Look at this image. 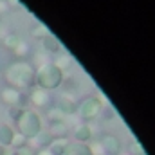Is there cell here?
Returning <instances> with one entry per match:
<instances>
[{
    "mask_svg": "<svg viewBox=\"0 0 155 155\" xmlns=\"http://www.w3.org/2000/svg\"><path fill=\"white\" fill-rule=\"evenodd\" d=\"M5 81L9 87L22 90V88H33L36 85V71L31 63L18 60L7 65L5 69Z\"/></svg>",
    "mask_w": 155,
    "mask_h": 155,
    "instance_id": "6da1fadb",
    "label": "cell"
},
{
    "mask_svg": "<svg viewBox=\"0 0 155 155\" xmlns=\"http://www.w3.org/2000/svg\"><path fill=\"white\" fill-rule=\"evenodd\" d=\"M63 83V71L52 61H45L36 69V87L43 90H56Z\"/></svg>",
    "mask_w": 155,
    "mask_h": 155,
    "instance_id": "7a4b0ae2",
    "label": "cell"
},
{
    "mask_svg": "<svg viewBox=\"0 0 155 155\" xmlns=\"http://www.w3.org/2000/svg\"><path fill=\"white\" fill-rule=\"evenodd\" d=\"M16 123V134H20L22 137H25L27 141L35 139L36 135L41 134V117L35 112V110H29V108H24L20 117L15 121Z\"/></svg>",
    "mask_w": 155,
    "mask_h": 155,
    "instance_id": "3957f363",
    "label": "cell"
},
{
    "mask_svg": "<svg viewBox=\"0 0 155 155\" xmlns=\"http://www.w3.org/2000/svg\"><path fill=\"white\" fill-rule=\"evenodd\" d=\"M101 110H103L101 99L97 96H87V97H83L78 103L76 114L83 121H92V119H96V117L101 114Z\"/></svg>",
    "mask_w": 155,
    "mask_h": 155,
    "instance_id": "277c9868",
    "label": "cell"
},
{
    "mask_svg": "<svg viewBox=\"0 0 155 155\" xmlns=\"http://www.w3.org/2000/svg\"><path fill=\"white\" fill-rule=\"evenodd\" d=\"M52 108H56L61 116H72V114H76L78 101L72 97V96H69V94H61Z\"/></svg>",
    "mask_w": 155,
    "mask_h": 155,
    "instance_id": "5b68a950",
    "label": "cell"
},
{
    "mask_svg": "<svg viewBox=\"0 0 155 155\" xmlns=\"http://www.w3.org/2000/svg\"><path fill=\"white\" fill-rule=\"evenodd\" d=\"M101 148H103V153L119 155L121 153V139L114 134H105L101 139Z\"/></svg>",
    "mask_w": 155,
    "mask_h": 155,
    "instance_id": "8992f818",
    "label": "cell"
},
{
    "mask_svg": "<svg viewBox=\"0 0 155 155\" xmlns=\"http://www.w3.org/2000/svg\"><path fill=\"white\" fill-rule=\"evenodd\" d=\"M0 99H2V103H5L9 108H11V107H18L20 101H22V92L16 90V88H13V87H5V88L0 92Z\"/></svg>",
    "mask_w": 155,
    "mask_h": 155,
    "instance_id": "52a82bcc",
    "label": "cell"
},
{
    "mask_svg": "<svg viewBox=\"0 0 155 155\" xmlns=\"http://www.w3.org/2000/svg\"><path fill=\"white\" fill-rule=\"evenodd\" d=\"M92 135H94V132H92V126L88 123H81V124H78L76 128H74V139H76V143H79V144L90 143L92 141Z\"/></svg>",
    "mask_w": 155,
    "mask_h": 155,
    "instance_id": "ba28073f",
    "label": "cell"
},
{
    "mask_svg": "<svg viewBox=\"0 0 155 155\" xmlns=\"http://www.w3.org/2000/svg\"><path fill=\"white\" fill-rule=\"evenodd\" d=\"M31 101L35 107H41V108H47L51 105V96L47 90L38 88V87H33L31 88Z\"/></svg>",
    "mask_w": 155,
    "mask_h": 155,
    "instance_id": "9c48e42d",
    "label": "cell"
},
{
    "mask_svg": "<svg viewBox=\"0 0 155 155\" xmlns=\"http://www.w3.org/2000/svg\"><path fill=\"white\" fill-rule=\"evenodd\" d=\"M71 141L67 137H56V139H51V143L47 144V150L51 155H63L67 152Z\"/></svg>",
    "mask_w": 155,
    "mask_h": 155,
    "instance_id": "30bf717a",
    "label": "cell"
},
{
    "mask_svg": "<svg viewBox=\"0 0 155 155\" xmlns=\"http://www.w3.org/2000/svg\"><path fill=\"white\" fill-rule=\"evenodd\" d=\"M41 47H43V51H45V52H51V54H60V52L63 51V47H61L60 40L56 38L52 33H49L45 38H41Z\"/></svg>",
    "mask_w": 155,
    "mask_h": 155,
    "instance_id": "8fae6325",
    "label": "cell"
},
{
    "mask_svg": "<svg viewBox=\"0 0 155 155\" xmlns=\"http://www.w3.org/2000/svg\"><path fill=\"white\" fill-rule=\"evenodd\" d=\"M47 134H49L52 139H56V137H67V134H69V124H67L63 119H60V121H51Z\"/></svg>",
    "mask_w": 155,
    "mask_h": 155,
    "instance_id": "7c38bea8",
    "label": "cell"
},
{
    "mask_svg": "<svg viewBox=\"0 0 155 155\" xmlns=\"http://www.w3.org/2000/svg\"><path fill=\"white\" fill-rule=\"evenodd\" d=\"M15 134H16V132H15L9 124H0V146L11 148V146H13Z\"/></svg>",
    "mask_w": 155,
    "mask_h": 155,
    "instance_id": "4fadbf2b",
    "label": "cell"
},
{
    "mask_svg": "<svg viewBox=\"0 0 155 155\" xmlns=\"http://www.w3.org/2000/svg\"><path fill=\"white\" fill-rule=\"evenodd\" d=\"M63 155H94L92 152V146L88 144H79V143H71L67 152Z\"/></svg>",
    "mask_w": 155,
    "mask_h": 155,
    "instance_id": "5bb4252c",
    "label": "cell"
},
{
    "mask_svg": "<svg viewBox=\"0 0 155 155\" xmlns=\"http://www.w3.org/2000/svg\"><path fill=\"white\" fill-rule=\"evenodd\" d=\"M52 63H54L56 67H60V69L63 71V69H69V67L72 65V58H71V56H69L67 52H65V56H63V54L60 52V54H58V58H56V60H54Z\"/></svg>",
    "mask_w": 155,
    "mask_h": 155,
    "instance_id": "9a60e30c",
    "label": "cell"
},
{
    "mask_svg": "<svg viewBox=\"0 0 155 155\" xmlns=\"http://www.w3.org/2000/svg\"><path fill=\"white\" fill-rule=\"evenodd\" d=\"M13 51L18 54V56H25L27 52H29V47H27V43L24 41V40L20 38L16 43H15V47H13Z\"/></svg>",
    "mask_w": 155,
    "mask_h": 155,
    "instance_id": "2e32d148",
    "label": "cell"
},
{
    "mask_svg": "<svg viewBox=\"0 0 155 155\" xmlns=\"http://www.w3.org/2000/svg\"><path fill=\"white\" fill-rule=\"evenodd\" d=\"M49 33H51V31H49L43 24H36V27H33V36H35V38L41 40V38H45Z\"/></svg>",
    "mask_w": 155,
    "mask_h": 155,
    "instance_id": "e0dca14e",
    "label": "cell"
},
{
    "mask_svg": "<svg viewBox=\"0 0 155 155\" xmlns=\"http://www.w3.org/2000/svg\"><path fill=\"white\" fill-rule=\"evenodd\" d=\"M13 155H35V150L31 146H20V148H15L13 150Z\"/></svg>",
    "mask_w": 155,
    "mask_h": 155,
    "instance_id": "ac0fdd59",
    "label": "cell"
},
{
    "mask_svg": "<svg viewBox=\"0 0 155 155\" xmlns=\"http://www.w3.org/2000/svg\"><path fill=\"white\" fill-rule=\"evenodd\" d=\"M27 144V139L22 137L20 134H15V139H13V146L15 148H20V146H25Z\"/></svg>",
    "mask_w": 155,
    "mask_h": 155,
    "instance_id": "d6986e66",
    "label": "cell"
},
{
    "mask_svg": "<svg viewBox=\"0 0 155 155\" xmlns=\"http://www.w3.org/2000/svg\"><path fill=\"white\" fill-rule=\"evenodd\" d=\"M132 155H144V150H143V146L139 144V141H134L132 143Z\"/></svg>",
    "mask_w": 155,
    "mask_h": 155,
    "instance_id": "ffe728a7",
    "label": "cell"
},
{
    "mask_svg": "<svg viewBox=\"0 0 155 155\" xmlns=\"http://www.w3.org/2000/svg\"><path fill=\"white\" fill-rule=\"evenodd\" d=\"M22 110H24V108H20V107H11V108H9V116H11V119L16 121V119L20 117V114H22Z\"/></svg>",
    "mask_w": 155,
    "mask_h": 155,
    "instance_id": "44dd1931",
    "label": "cell"
},
{
    "mask_svg": "<svg viewBox=\"0 0 155 155\" xmlns=\"http://www.w3.org/2000/svg\"><path fill=\"white\" fill-rule=\"evenodd\" d=\"M9 9V4H7V0H0V15L2 13H5Z\"/></svg>",
    "mask_w": 155,
    "mask_h": 155,
    "instance_id": "7402d4cb",
    "label": "cell"
},
{
    "mask_svg": "<svg viewBox=\"0 0 155 155\" xmlns=\"http://www.w3.org/2000/svg\"><path fill=\"white\" fill-rule=\"evenodd\" d=\"M35 155H51V153H49V150H47V148H40V150L35 152Z\"/></svg>",
    "mask_w": 155,
    "mask_h": 155,
    "instance_id": "603a6c76",
    "label": "cell"
},
{
    "mask_svg": "<svg viewBox=\"0 0 155 155\" xmlns=\"http://www.w3.org/2000/svg\"><path fill=\"white\" fill-rule=\"evenodd\" d=\"M7 152H9L7 148H4V146H0V155H5V153H7Z\"/></svg>",
    "mask_w": 155,
    "mask_h": 155,
    "instance_id": "cb8c5ba5",
    "label": "cell"
},
{
    "mask_svg": "<svg viewBox=\"0 0 155 155\" xmlns=\"http://www.w3.org/2000/svg\"><path fill=\"white\" fill-rule=\"evenodd\" d=\"M119 155H132V153H130V152H121Z\"/></svg>",
    "mask_w": 155,
    "mask_h": 155,
    "instance_id": "d4e9b609",
    "label": "cell"
}]
</instances>
